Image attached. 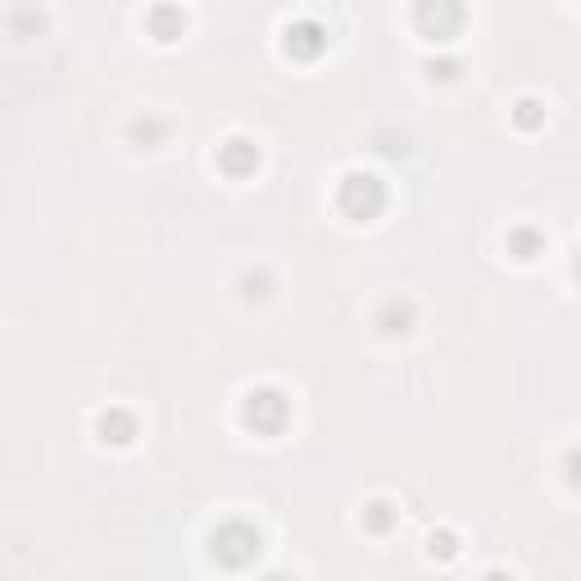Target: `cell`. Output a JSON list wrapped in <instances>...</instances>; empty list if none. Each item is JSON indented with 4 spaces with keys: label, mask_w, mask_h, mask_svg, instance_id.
Here are the masks:
<instances>
[{
    "label": "cell",
    "mask_w": 581,
    "mask_h": 581,
    "mask_svg": "<svg viewBox=\"0 0 581 581\" xmlns=\"http://www.w3.org/2000/svg\"><path fill=\"white\" fill-rule=\"evenodd\" d=\"M255 554H259V536L250 532V527H241V522H232V527H223V532L214 536V559L232 563V568L250 563Z\"/></svg>",
    "instance_id": "cell-1"
},
{
    "label": "cell",
    "mask_w": 581,
    "mask_h": 581,
    "mask_svg": "<svg viewBox=\"0 0 581 581\" xmlns=\"http://www.w3.org/2000/svg\"><path fill=\"white\" fill-rule=\"evenodd\" d=\"M341 205L350 209V214L368 218L377 205H382V191H377V182H373V178H350V182L341 187Z\"/></svg>",
    "instance_id": "cell-2"
},
{
    "label": "cell",
    "mask_w": 581,
    "mask_h": 581,
    "mask_svg": "<svg viewBox=\"0 0 581 581\" xmlns=\"http://www.w3.org/2000/svg\"><path fill=\"white\" fill-rule=\"evenodd\" d=\"M241 146H246V141H232V146H227V155H223V164L232 168V173H241L246 164H255V155H250V150H241Z\"/></svg>",
    "instance_id": "cell-3"
},
{
    "label": "cell",
    "mask_w": 581,
    "mask_h": 581,
    "mask_svg": "<svg viewBox=\"0 0 581 581\" xmlns=\"http://www.w3.org/2000/svg\"><path fill=\"white\" fill-rule=\"evenodd\" d=\"M486 581H504V577H500V572H491V577H486Z\"/></svg>",
    "instance_id": "cell-4"
},
{
    "label": "cell",
    "mask_w": 581,
    "mask_h": 581,
    "mask_svg": "<svg viewBox=\"0 0 581 581\" xmlns=\"http://www.w3.org/2000/svg\"><path fill=\"white\" fill-rule=\"evenodd\" d=\"M577 273H581V259H577Z\"/></svg>",
    "instance_id": "cell-5"
}]
</instances>
